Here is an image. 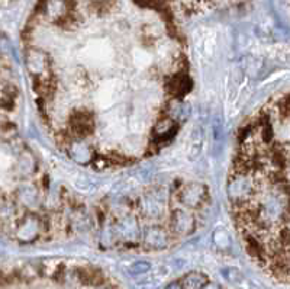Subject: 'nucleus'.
Wrapping results in <instances>:
<instances>
[{
	"label": "nucleus",
	"mask_w": 290,
	"mask_h": 289,
	"mask_svg": "<svg viewBox=\"0 0 290 289\" xmlns=\"http://www.w3.org/2000/svg\"><path fill=\"white\" fill-rule=\"evenodd\" d=\"M44 13L51 19L60 23L68 21L71 16V2L70 0H45Z\"/></svg>",
	"instance_id": "nucleus-1"
},
{
	"label": "nucleus",
	"mask_w": 290,
	"mask_h": 289,
	"mask_svg": "<svg viewBox=\"0 0 290 289\" xmlns=\"http://www.w3.org/2000/svg\"><path fill=\"white\" fill-rule=\"evenodd\" d=\"M137 2L142 6H150V8H157L164 3V0H137Z\"/></svg>",
	"instance_id": "nucleus-2"
},
{
	"label": "nucleus",
	"mask_w": 290,
	"mask_h": 289,
	"mask_svg": "<svg viewBox=\"0 0 290 289\" xmlns=\"http://www.w3.org/2000/svg\"><path fill=\"white\" fill-rule=\"evenodd\" d=\"M93 2H100V0H93Z\"/></svg>",
	"instance_id": "nucleus-3"
}]
</instances>
